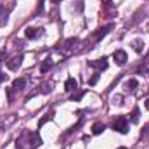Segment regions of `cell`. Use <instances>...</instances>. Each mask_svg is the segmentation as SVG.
<instances>
[{"label": "cell", "instance_id": "6da1fadb", "mask_svg": "<svg viewBox=\"0 0 149 149\" xmlns=\"http://www.w3.org/2000/svg\"><path fill=\"white\" fill-rule=\"evenodd\" d=\"M113 128L116 132H120V134H127L128 132V121H127V118L125 116H118L114 120V123H113Z\"/></svg>", "mask_w": 149, "mask_h": 149}, {"label": "cell", "instance_id": "7a4b0ae2", "mask_svg": "<svg viewBox=\"0 0 149 149\" xmlns=\"http://www.w3.org/2000/svg\"><path fill=\"white\" fill-rule=\"evenodd\" d=\"M87 64H88L90 68L97 70V71H104V70L108 68V59H106V57H101V59H94V61H88Z\"/></svg>", "mask_w": 149, "mask_h": 149}, {"label": "cell", "instance_id": "3957f363", "mask_svg": "<svg viewBox=\"0 0 149 149\" xmlns=\"http://www.w3.org/2000/svg\"><path fill=\"white\" fill-rule=\"evenodd\" d=\"M23 59H24V56H23V54H19V56H14L10 61H7V68H9L10 71H16V70H19V66L23 64Z\"/></svg>", "mask_w": 149, "mask_h": 149}, {"label": "cell", "instance_id": "277c9868", "mask_svg": "<svg viewBox=\"0 0 149 149\" xmlns=\"http://www.w3.org/2000/svg\"><path fill=\"white\" fill-rule=\"evenodd\" d=\"M24 33H26V38H28V40H37V38H40L42 35H43V28H33V26H28Z\"/></svg>", "mask_w": 149, "mask_h": 149}, {"label": "cell", "instance_id": "5b68a950", "mask_svg": "<svg viewBox=\"0 0 149 149\" xmlns=\"http://www.w3.org/2000/svg\"><path fill=\"white\" fill-rule=\"evenodd\" d=\"M113 59H114V63H116L118 66H123V64L127 63V52H125V50H114Z\"/></svg>", "mask_w": 149, "mask_h": 149}, {"label": "cell", "instance_id": "8992f818", "mask_svg": "<svg viewBox=\"0 0 149 149\" xmlns=\"http://www.w3.org/2000/svg\"><path fill=\"white\" fill-rule=\"evenodd\" d=\"M9 10H10V7L0 5V26L7 24V21H9Z\"/></svg>", "mask_w": 149, "mask_h": 149}, {"label": "cell", "instance_id": "52a82bcc", "mask_svg": "<svg viewBox=\"0 0 149 149\" xmlns=\"http://www.w3.org/2000/svg\"><path fill=\"white\" fill-rule=\"evenodd\" d=\"M111 24H106V26H102V28H99L97 31H95V35H94V38H95V42H99L101 38H104L106 35H108V31H111Z\"/></svg>", "mask_w": 149, "mask_h": 149}, {"label": "cell", "instance_id": "ba28073f", "mask_svg": "<svg viewBox=\"0 0 149 149\" xmlns=\"http://www.w3.org/2000/svg\"><path fill=\"white\" fill-rule=\"evenodd\" d=\"M30 146H31V148L42 146V139H40V134H38L37 130H35V132H30Z\"/></svg>", "mask_w": 149, "mask_h": 149}, {"label": "cell", "instance_id": "9c48e42d", "mask_svg": "<svg viewBox=\"0 0 149 149\" xmlns=\"http://www.w3.org/2000/svg\"><path fill=\"white\" fill-rule=\"evenodd\" d=\"M24 85H26V80H24V78H16V80L12 81V90L21 92V90H24Z\"/></svg>", "mask_w": 149, "mask_h": 149}, {"label": "cell", "instance_id": "30bf717a", "mask_svg": "<svg viewBox=\"0 0 149 149\" xmlns=\"http://www.w3.org/2000/svg\"><path fill=\"white\" fill-rule=\"evenodd\" d=\"M102 10H104L106 14H111V16L116 14V10H114V7H113V0H102Z\"/></svg>", "mask_w": 149, "mask_h": 149}, {"label": "cell", "instance_id": "8fae6325", "mask_svg": "<svg viewBox=\"0 0 149 149\" xmlns=\"http://www.w3.org/2000/svg\"><path fill=\"white\" fill-rule=\"evenodd\" d=\"M52 66H54V61H52L50 57L43 59V61H42V64H40V73H47Z\"/></svg>", "mask_w": 149, "mask_h": 149}, {"label": "cell", "instance_id": "7c38bea8", "mask_svg": "<svg viewBox=\"0 0 149 149\" xmlns=\"http://www.w3.org/2000/svg\"><path fill=\"white\" fill-rule=\"evenodd\" d=\"M76 88H78V81H76L74 78H68L66 83H64V90H66V92H73Z\"/></svg>", "mask_w": 149, "mask_h": 149}, {"label": "cell", "instance_id": "4fadbf2b", "mask_svg": "<svg viewBox=\"0 0 149 149\" xmlns=\"http://www.w3.org/2000/svg\"><path fill=\"white\" fill-rule=\"evenodd\" d=\"M144 16H146V9H144V7H141V9H139V10L134 14V17H132V19H134V21H132V24H137V23H141Z\"/></svg>", "mask_w": 149, "mask_h": 149}, {"label": "cell", "instance_id": "5bb4252c", "mask_svg": "<svg viewBox=\"0 0 149 149\" xmlns=\"http://www.w3.org/2000/svg\"><path fill=\"white\" fill-rule=\"evenodd\" d=\"M104 130H106V125H104V123H101V121H97V123H94V125H92V134H94V135H101Z\"/></svg>", "mask_w": 149, "mask_h": 149}, {"label": "cell", "instance_id": "9a60e30c", "mask_svg": "<svg viewBox=\"0 0 149 149\" xmlns=\"http://www.w3.org/2000/svg\"><path fill=\"white\" fill-rule=\"evenodd\" d=\"M137 85H139L137 80H135V78H130V80L125 81V90H127V92H134V90L137 88Z\"/></svg>", "mask_w": 149, "mask_h": 149}, {"label": "cell", "instance_id": "2e32d148", "mask_svg": "<svg viewBox=\"0 0 149 149\" xmlns=\"http://www.w3.org/2000/svg\"><path fill=\"white\" fill-rule=\"evenodd\" d=\"M76 43H78V40H76V38H68V40L64 42V50H66V52H71Z\"/></svg>", "mask_w": 149, "mask_h": 149}, {"label": "cell", "instance_id": "e0dca14e", "mask_svg": "<svg viewBox=\"0 0 149 149\" xmlns=\"http://www.w3.org/2000/svg\"><path fill=\"white\" fill-rule=\"evenodd\" d=\"M132 47H134V50L135 52H142V49H144V40H141V38H137V40H134L132 42Z\"/></svg>", "mask_w": 149, "mask_h": 149}, {"label": "cell", "instance_id": "ac0fdd59", "mask_svg": "<svg viewBox=\"0 0 149 149\" xmlns=\"http://www.w3.org/2000/svg\"><path fill=\"white\" fill-rule=\"evenodd\" d=\"M26 135H28V132H23L21 137L16 139V149H24V139H26Z\"/></svg>", "mask_w": 149, "mask_h": 149}, {"label": "cell", "instance_id": "d6986e66", "mask_svg": "<svg viewBox=\"0 0 149 149\" xmlns=\"http://www.w3.org/2000/svg\"><path fill=\"white\" fill-rule=\"evenodd\" d=\"M139 116H141L139 108H134V111H132V114H130V121H132V123H139Z\"/></svg>", "mask_w": 149, "mask_h": 149}, {"label": "cell", "instance_id": "ffe728a7", "mask_svg": "<svg viewBox=\"0 0 149 149\" xmlns=\"http://www.w3.org/2000/svg\"><path fill=\"white\" fill-rule=\"evenodd\" d=\"M97 81H99V73H95L92 78H90V80H88V85H95Z\"/></svg>", "mask_w": 149, "mask_h": 149}, {"label": "cell", "instance_id": "44dd1931", "mask_svg": "<svg viewBox=\"0 0 149 149\" xmlns=\"http://www.w3.org/2000/svg\"><path fill=\"white\" fill-rule=\"evenodd\" d=\"M113 104L121 106V104H123V102H121V95H114V97H113Z\"/></svg>", "mask_w": 149, "mask_h": 149}, {"label": "cell", "instance_id": "7402d4cb", "mask_svg": "<svg viewBox=\"0 0 149 149\" xmlns=\"http://www.w3.org/2000/svg\"><path fill=\"white\" fill-rule=\"evenodd\" d=\"M83 94H85V92H83V90H80V92H78L76 95H73V101H80V99L83 97Z\"/></svg>", "mask_w": 149, "mask_h": 149}, {"label": "cell", "instance_id": "603a6c76", "mask_svg": "<svg viewBox=\"0 0 149 149\" xmlns=\"http://www.w3.org/2000/svg\"><path fill=\"white\" fill-rule=\"evenodd\" d=\"M83 10V2H78L76 3V12H81Z\"/></svg>", "mask_w": 149, "mask_h": 149}, {"label": "cell", "instance_id": "cb8c5ba5", "mask_svg": "<svg viewBox=\"0 0 149 149\" xmlns=\"http://www.w3.org/2000/svg\"><path fill=\"white\" fill-rule=\"evenodd\" d=\"M7 99H9V102H12V90L10 88H7Z\"/></svg>", "mask_w": 149, "mask_h": 149}, {"label": "cell", "instance_id": "d4e9b609", "mask_svg": "<svg viewBox=\"0 0 149 149\" xmlns=\"http://www.w3.org/2000/svg\"><path fill=\"white\" fill-rule=\"evenodd\" d=\"M5 80H7V74L3 73V71H0V83H2V81H5Z\"/></svg>", "mask_w": 149, "mask_h": 149}, {"label": "cell", "instance_id": "484cf974", "mask_svg": "<svg viewBox=\"0 0 149 149\" xmlns=\"http://www.w3.org/2000/svg\"><path fill=\"white\" fill-rule=\"evenodd\" d=\"M144 108H146V109H148V111H149V97H148V99H146V102H144Z\"/></svg>", "mask_w": 149, "mask_h": 149}, {"label": "cell", "instance_id": "4316f807", "mask_svg": "<svg viewBox=\"0 0 149 149\" xmlns=\"http://www.w3.org/2000/svg\"><path fill=\"white\" fill-rule=\"evenodd\" d=\"M50 2H52V3H59L61 0H50Z\"/></svg>", "mask_w": 149, "mask_h": 149}, {"label": "cell", "instance_id": "83f0119b", "mask_svg": "<svg viewBox=\"0 0 149 149\" xmlns=\"http://www.w3.org/2000/svg\"><path fill=\"white\" fill-rule=\"evenodd\" d=\"M118 149H127V148H123V146H121V148H118Z\"/></svg>", "mask_w": 149, "mask_h": 149}]
</instances>
